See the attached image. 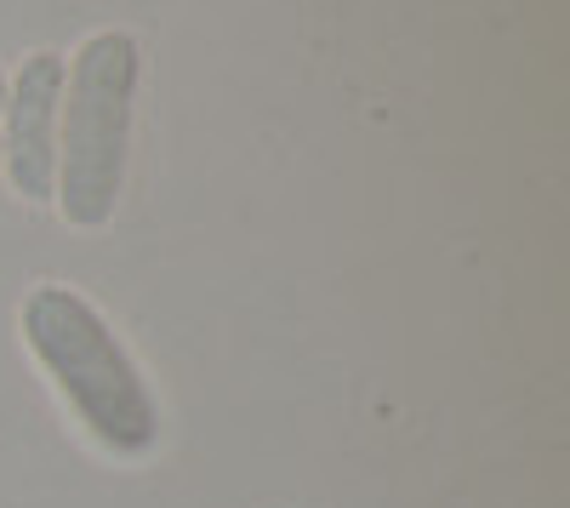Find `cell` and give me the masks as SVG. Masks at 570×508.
<instances>
[{
    "label": "cell",
    "mask_w": 570,
    "mask_h": 508,
    "mask_svg": "<svg viewBox=\"0 0 570 508\" xmlns=\"http://www.w3.org/2000/svg\"><path fill=\"white\" fill-rule=\"evenodd\" d=\"M63 75L69 58L40 46L18 63V75L7 80V104H0V166H7L12 195H23L29 206L52 201L58 189V109H63Z\"/></svg>",
    "instance_id": "3"
},
{
    "label": "cell",
    "mask_w": 570,
    "mask_h": 508,
    "mask_svg": "<svg viewBox=\"0 0 570 508\" xmlns=\"http://www.w3.org/2000/svg\"><path fill=\"white\" fill-rule=\"evenodd\" d=\"M0 104H7V75H0Z\"/></svg>",
    "instance_id": "4"
},
{
    "label": "cell",
    "mask_w": 570,
    "mask_h": 508,
    "mask_svg": "<svg viewBox=\"0 0 570 508\" xmlns=\"http://www.w3.org/2000/svg\"><path fill=\"white\" fill-rule=\"evenodd\" d=\"M142 46L131 29H98L75 46L58 109V189L52 206L69 228H109L126 155H131V104H137Z\"/></svg>",
    "instance_id": "2"
},
{
    "label": "cell",
    "mask_w": 570,
    "mask_h": 508,
    "mask_svg": "<svg viewBox=\"0 0 570 508\" xmlns=\"http://www.w3.org/2000/svg\"><path fill=\"white\" fill-rule=\"evenodd\" d=\"M18 326L46 383L109 457H149L160 446V400L98 303L63 281H40L18 309Z\"/></svg>",
    "instance_id": "1"
}]
</instances>
